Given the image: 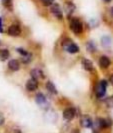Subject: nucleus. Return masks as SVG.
Returning <instances> with one entry per match:
<instances>
[{"mask_svg":"<svg viewBox=\"0 0 113 133\" xmlns=\"http://www.w3.org/2000/svg\"><path fill=\"white\" fill-rule=\"evenodd\" d=\"M62 47L64 50H66L68 53H78L79 52V47L77 46L71 39L66 38L62 41Z\"/></svg>","mask_w":113,"mask_h":133,"instance_id":"obj_1","label":"nucleus"},{"mask_svg":"<svg viewBox=\"0 0 113 133\" xmlns=\"http://www.w3.org/2000/svg\"><path fill=\"white\" fill-rule=\"evenodd\" d=\"M107 85H108V82H107L106 80H100L99 82L96 84L94 91H95V94H96V96L98 98H102L105 95Z\"/></svg>","mask_w":113,"mask_h":133,"instance_id":"obj_2","label":"nucleus"},{"mask_svg":"<svg viewBox=\"0 0 113 133\" xmlns=\"http://www.w3.org/2000/svg\"><path fill=\"white\" fill-rule=\"evenodd\" d=\"M69 27L75 34H81L83 31V24L78 18H72L70 20Z\"/></svg>","mask_w":113,"mask_h":133,"instance_id":"obj_3","label":"nucleus"},{"mask_svg":"<svg viewBox=\"0 0 113 133\" xmlns=\"http://www.w3.org/2000/svg\"><path fill=\"white\" fill-rule=\"evenodd\" d=\"M80 125L83 128H91L93 126V121L88 115H82L80 118Z\"/></svg>","mask_w":113,"mask_h":133,"instance_id":"obj_4","label":"nucleus"},{"mask_svg":"<svg viewBox=\"0 0 113 133\" xmlns=\"http://www.w3.org/2000/svg\"><path fill=\"white\" fill-rule=\"evenodd\" d=\"M75 115H76V111L72 107H68L63 111V118L65 120H68V121L73 119L75 117Z\"/></svg>","mask_w":113,"mask_h":133,"instance_id":"obj_5","label":"nucleus"},{"mask_svg":"<svg viewBox=\"0 0 113 133\" xmlns=\"http://www.w3.org/2000/svg\"><path fill=\"white\" fill-rule=\"evenodd\" d=\"M96 125L99 128H108L112 125V121L106 118H98L96 120Z\"/></svg>","mask_w":113,"mask_h":133,"instance_id":"obj_6","label":"nucleus"},{"mask_svg":"<svg viewBox=\"0 0 113 133\" xmlns=\"http://www.w3.org/2000/svg\"><path fill=\"white\" fill-rule=\"evenodd\" d=\"M20 33H21V28L17 24H13V25H11L8 28V34L10 36L16 37V36H19Z\"/></svg>","mask_w":113,"mask_h":133,"instance_id":"obj_7","label":"nucleus"},{"mask_svg":"<svg viewBox=\"0 0 113 133\" xmlns=\"http://www.w3.org/2000/svg\"><path fill=\"white\" fill-rule=\"evenodd\" d=\"M51 13L53 14V16L56 17L57 19L62 20L63 18V14H62V11H61L60 7L58 6V4H53L51 6Z\"/></svg>","mask_w":113,"mask_h":133,"instance_id":"obj_8","label":"nucleus"},{"mask_svg":"<svg viewBox=\"0 0 113 133\" xmlns=\"http://www.w3.org/2000/svg\"><path fill=\"white\" fill-rule=\"evenodd\" d=\"M30 75L32 76V78L34 79L38 80V79H43L44 78V73H43V71L39 69V68H34L31 70V72H30Z\"/></svg>","mask_w":113,"mask_h":133,"instance_id":"obj_9","label":"nucleus"},{"mask_svg":"<svg viewBox=\"0 0 113 133\" xmlns=\"http://www.w3.org/2000/svg\"><path fill=\"white\" fill-rule=\"evenodd\" d=\"M26 88L28 91H35L38 88V82H37V80L34 79V78L29 79L26 83Z\"/></svg>","mask_w":113,"mask_h":133,"instance_id":"obj_10","label":"nucleus"},{"mask_svg":"<svg viewBox=\"0 0 113 133\" xmlns=\"http://www.w3.org/2000/svg\"><path fill=\"white\" fill-rule=\"evenodd\" d=\"M110 64H111V61L109 59V57L103 55V56H101L99 58V65L101 68L106 69V68H108V67L110 66Z\"/></svg>","mask_w":113,"mask_h":133,"instance_id":"obj_11","label":"nucleus"},{"mask_svg":"<svg viewBox=\"0 0 113 133\" xmlns=\"http://www.w3.org/2000/svg\"><path fill=\"white\" fill-rule=\"evenodd\" d=\"M81 64H82V67H83L85 70H87V71H93V69H94L93 63L89 59H87V58H82Z\"/></svg>","mask_w":113,"mask_h":133,"instance_id":"obj_12","label":"nucleus"},{"mask_svg":"<svg viewBox=\"0 0 113 133\" xmlns=\"http://www.w3.org/2000/svg\"><path fill=\"white\" fill-rule=\"evenodd\" d=\"M8 68L11 70V71H17L19 70L20 68V64L18 62V60L16 59H12L8 62Z\"/></svg>","mask_w":113,"mask_h":133,"instance_id":"obj_13","label":"nucleus"},{"mask_svg":"<svg viewBox=\"0 0 113 133\" xmlns=\"http://www.w3.org/2000/svg\"><path fill=\"white\" fill-rule=\"evenodd\" d=\"M35 101H36V103L38 105L43 106L44 104H46V97L43 93H37L36 97H35Z\"/></svg>","mask_w":113,"mask_h":133,"instance_id":"obj_14","label":"nucleus"},{"mask_svg":"<svg viewBox=\"0 0 113 133\" xmlns=\"http://www.w3.org/2000/svg\"><path fill=\"white\" fill-rule=\"evenodd\" d=\"M101 44H102V46L105 47V48H108L109 46H111V44H112V39H111V37L108 36V35L103 36V37L101 38Z\"/></svg>","mask_w":113,"mask_h":133,"instance_id":"obj_15","label":"nucleus"},{"mask_svg":"<svg viewBox=\"0 0 113 133\" xmlns=\"http://www.w3.org/2000/svg\"><path fill=\"white\" fill-rule=\"evenodd\" d=\"M46 89L50 92V93L57 94V89H56L55 85L53 84V82H51V81H48V82L46 83Z\"/></svg>","mask_w":113,"mask_h":133,"instance_id":"obj_16","label":"nucleus"},{"mask_svg":"<svg viewBox=\"0 0 113 133\" xmlns=\"http://www.w3.org/2000/svg\"><path fill=\"white\" fill-rule=\"evenodd\" d=\"M86 49L88 52H90V53H93L96 51V45H95V43H94L93 41H88L86 43Z\"/></svg>","mask_w":113,"mask_h":133,"instance_id":"obj_17","label":"nucleus"},{"mask_svg":"<svg viewBox=\"0 0 113 133\" xmlns=\"http://www.w3.org/2000/svg\"><path fill=\"white\" fill-rule=\"evenodd\" d=\"M9 58V51L7 49H0V61H5Z\"/></svg>","mask_w":113,"mask_h":133,"instance_id":"obj_18","label":"nucleus"},{"mask_svg":"<svg viewBox=\"0 0 113 133\" xmlns=\"http://www.w3.org/2000/svg\"><path fill=\"white\" fill-rule=\"evenodd\" d=\"M31 59H32V55L30 53H27L26 55H23V56H22V62H23V63L28 64V63L31 61Z\"/></svg>","mask_w":113,"mask_h":133,"instance_id":"obj_19","label":"nucleus"},{"mask_svg":"<svg viewBox=\"0 0 113 133\" xmlns=\"http://www.w3.org/2000/svg\"><path fill=\"white\" fill-rule=\"evenodd\" d=\"M44 6H52L54 4V0H41Z\"/></svg>","mask_w":113,"mask_h":133,"instance_id":"obj_20","label":"nucleus"},{"mask_svg":"<svg viewBox=\"0 0 113 133\" xmlns=\"http://www.w3.org/2000/svg\"><path fill=\"white\" fill-rule=\"evenodd\" d=\"M106 105L108 107H113V96L111 97H109V98H107L106 99Z\"/></svg>","mask_w":113,"mask_h":133,"instance_id":"obj_21","label":"nucleus"},{"mask_svg":"<svg viewBox=\"0 0 113 133\" xmlns=\"http://www.w3.org/2000/svg\"><path fill=\"white\" fill-rule=\"evenodd\" d=\"M17 51H18L22 56H23V55H26V54L28 53L26 50H24V49H22V48H17Z\"/></svg>","mask_w":113,"mask_h":133,"instance_id":"obj_22","label":"nucleus"},{"mask_svg":"<svg viewBox=\"0 0 113 133\" xmlns=\"http://www.w3.org/2000/svg\"><path fill=\"white\" fill-rule=\"evenodd\" d=\"M5 122V118H4V115L2 113H0V126H2Z\"/></svg>","mask_w":113,"mask_h":133,"instance_id":"obj_23","label":"nucleus"},{"mask_svg":"<svg viewBox=\"0 0 113 133\" xmlns=\"http://www.w3.org/2000/svg\"><path fill=\"white\" fill-rule=\"evenodd\" d=\"M109 83H110L111 85H113V74H111V75L109 76Z\"/></svg>","mask_w":113,"mask_h":133,"instance_id":"obj_24","label":"nucleus"},{"mask_svg":"<svg viewBox=\"0 0 113 133\" xmlns=\"http://www.w3.org/2000/svg\"><path fill=\"white\" fill-rule=\"evenodd\" d=\"M3 32V28H2V19H1V17H0V33H2Z\"/></svg>","mask_w":113,"mask_h":133,"instance_id":"obj_25","label":"nucleus"},{"mask_svg":"<svg viewBox=\"0 0 113 133\" xmlns=\"http://www.w3.org/2000/svg\"><path fill=\"white\" fill-rule=\"evenodd\" d=\"M103 1H105V2H110L111 0H103Z\"/></svg>","mask_w":113,"mask_h":133,"instance_id":"obj_26","label":"nucleus"},{"mask_svg":"<svg viewBox=\"0 0 113 133\" xmlns=\"http://www.w3.org/2000/svg\"><path fill=\"white\" fill-rule=\"evenodd\" d=\"M111 13L113 14V7H112V8H111Z\"/></svg>","mask_w":113,"mask_h":133,"instance_id":"obj_27","label":"nucleus"},{"mask_svg":"<svg viewBox=\"0 0 113 133\" xmlns=\"http://www.w3.org/2000/svg\"><path fill=\"white\" fill-rule=\"evenodd\" d=\"M0 44H1V41H0Z\"/></svg>","mask_w":113,"mask_h":133,"instance_id":"obj_28","label":"nucleus"},{"mask_svg":"<svg viewBox=\"0 0 113 133\" xmlns=\"http://www.w3.org/2000/svg\"><path fill=\"white\" fill-rule=\"evenodd\" d=\"M17 133H18V132H17Z\"/></svg>","mask_w":113,"mask_h":133,"instance_id":"obj_29","label":"nucleus"}]
</instances>
